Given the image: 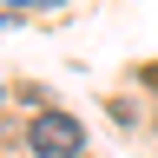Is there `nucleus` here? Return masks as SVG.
<instances>
[{"instance_id":"1","label":"nucleus","mask_w":158,"mask_h":158,"mask_svg":"<svg viewBox=\"0 0 158 158\" xmlns=\"http://www.w3.org/2000/svg\"><path fill=\"white\" fill-rule=\"evenodd\" d=\"M27 145H33V158H79L86 152V125L73 112H40L27 125Z\"/></svg>"}]
</instances>
